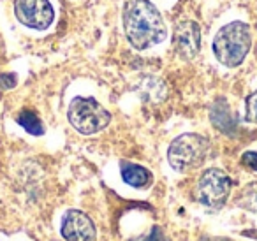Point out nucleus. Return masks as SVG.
I'll list each match as a JSON object with an SVG mask.
<instances>
[{
    "label": "nucleus",
    "instance_id": "20e7f679",
    "mask_svg": "<svg viewBox=\"0 0 257 241\" xmlns=\"http://www.w3.org/2000/svg\"><path fill=\"white\" fill-rule=\"evenodd\" d=\"M69 124L79 132V134L92 136L106 129L111 122V114L106 107H102L95 99L90 97H76L69 104L67 111Z\"/></svg>",
    "mask_w": 257,
    "mask_h": 241
},
{
    "label": "nucleus",
    "instance_id": "f03ea898",
    "mask_svg": "<svg viewBox=\"0 0 257 241\" xmlns=\"http://www.w3.org/2000/svg\"><path fill=\"white\" fill-rule=\"evenodd\" d=\"M252 46L250 27L243 22L224 25L213 39V53L225 67H238L246 58Z\"/></svg>",
    "mask_w": 257,
    "mask_h": 241
},
{
    "label": "nucleus",
    "instance_id": "f257e3e1",
    "mask_svg": "<svg viewBox=\"0 0 257 241\" xmlns=\"http://www.w3.org/2000/svg\"><path fill=\"white\" fill-rule=\"evenodd\" d=\"M123 27L128 43L136 50H148L166 39V25L150 0H131L125 4Z\"/></svg>",
    "mask_w": 257,
    "mask_h": 241
},
{
    "label": "nucleus",
    "instance_id": "39448f33",
    "mask_svg": "<svg viewBox=\"0 0 257 241\" xmlns=\"http://www.w3.org/2000/svg\"><path fill=\"white\" fill-rule=\"evenodd\" d=\"M232 181L222 169L211 167L201 174L196 185V197L201 204L211 209H220L227 202Z\"/></svg>",
    "mask_w": 257,
    "mask_h": 241
},
{
    "label": "nucleus",
    "instance_id": "9b49d317",
    "mask_svg": "<svg viewBox=\"0 0 257 241\" xmlns=\"http://www.w3.org/2000/svg\"><path fill=\"white\" fill-rule=\"evenodd\" d=\"M18 124L22 125V127L25 129L29 134H32V136L44 134L43 122H41L39 116H37V114L34 113V111H30V109H23L22 113L18 114Z\"/></svg>",
    "mask_w": 257,
    "mask_h": 241
},
{
    "label": "nucleus",
    "instance_id": "dca6fc26",
    "mask_svg": "<svg viewBox=\"0 0 257 241\" xmlns=\"http://www.w3.org/2000/svg\"><path fill=\"white\" fill-rule=\"evenodd\" d=\"M143 241H171V239L166 236L164 230H162L161 227H154V229H152V232H150V236H148L147 239H143Z\"/></svg>",
    "mask_w": 257,
    "mask_h": 241
},
{
    "label": "nucleus",
    "instance_id": "6e6552de",
    "mask_svg": "<svg viewBox=\"0 0 257 241\" xmlns=\"http://www.w3.org/2000/svg\"><path fill=\"white\" fill-rule=\"evenodd\" d=\"M175 50L185 60H192L201 51V29L196 22H180L175 29Z\"/></svg>",
    "mask_w": 257,
    "mask_h": 241
},
{
    "label": "nucleus",
    "instance_id": "ddd939ff",
    "mask_svg": "<svg viewBox=\"0 0 257 241\" xmlns=\"http://www.w3.org/2000/svg\"><path fill=\"white\" fill-rule=\"evenodd\" d=\"M246 122L257 124V90L246 99Z\"/></svg>",
    "mask_w": 257,
    "mask_h": 241
},
{
    "label": "nucleus",
    "instance_id": "2eb2a0df",
    "mask_svg": "<svg viewBox=\"0 0 257 241\" xmlns=\"http://www.w3.org/2000/svg\"><path fill=\"white\" fill-rule=\"evenodd\" d=\"M16 83H18V79H16L15 74H0V88L2 90H8V88H13V86H16Z\"/></svg>",
    "mask_w": 257,
    "mask_h": 241
},
{
    "label": "nucleus",
    "instance_id": "4468645a",
    "mask_svg": "<svg viewBox=\"0 0 257 241\" xmlns=\"http://www.w3.org/2000/svg\"><path fill=\"white\" fill-rule=\"evenodd\" d=\"M241 164L248 169L257 171V152H245L241 155Z\"/></svg>",
    "mask_w": 257,
    "mask_h": 241
},
{
    "label": "nucleus",
    "instance_id": "1a4fd4ad",
    "mask_svg": "<svg viewBox=\"0 0 257 241\" xmlns=\"http://www.w3.org/2000/svg\"><path fill=\"white\" fill-rule=\"evenodd\" d=\"M120 171L123 181L127 185H131V187L143 188L152 183V173L148 169H145L143 166H138V164L133 162H121Z\"/></svg>",
    "mask_w": 257,
    "mask_h": 241
},
{
    "label": "nucleus",
    "instance_id": "0eeeda50",
    "mask_svg": "<svg viewBox=\"0 0 257 241\" xmlns=\"http://www.w3.org/2000/svg\"><path fill=\"white\" fill-rule=\"evenodd\" d=\"M65 241H95L97 230L92 218L78 209H71L65 213L60 229Z\"/></svg>",
    "mask_w": 257,
    "mask_h": 241
},
{
    "label": "nucleus",
    "instance_id": "f8f14e48",
    "mask_svg": "<svg viewBox=\"0 0 257 241\" xmlns=\"http://www.w3.org/2000/svg\"><path fill=\"white\" fill-rule=\"evenodd\" d=\"M238 206L248 209V211L257 213V181H253V183L246 185L243 188V192L238 197Z\"/></svg>",
    "mask_w": 257,
    "mask_h": 241
},
{
    "label": "nucleus",
    "instance_id": "9d476101",
    "mask_svg": "<svg viewBox=\"0 0 257 241\" xmlns=\"http://www.w3.org/2000/svg\"><path fill=\"white\" fill-rule=\"evenodd\" d=\"M210 118H211V124H213L218 131L225 132V134H231L236 127V120H234V116H232L231 109H229V104L222 99L213 104Z\"/></svg>",
    "mask_w": 257,
    "mask_h": 241
},
{
    "label": "nucleus",
    "instance_id": "423d86ee",
    "mask_svg": "<svg viewBox=\"0 0 257 241\" xmlns=\"http://www.w3.org/2000/svg\"><path fill=\"white\" fill-rule=\"evenodd\" d=\"M15 15L22 25L34 30L48 29L55 18L50 0H15Z\"/></svg>",
    "mask_w": 257,
    "mask_h": 241
},
{
    "label": "nucleus",
    "instance_id": "7ed1b4c3",
    "mask_svg": "<svg viewBox=\"0 0 257 241\" xmlns=\"http://www.w3.org/2000/svg\"><path fill=\"white\" fill-rule=\"evenodd\" d=\"M210 152V141L199 134H182L169 145L168 160L178 173H187L204 162Z\"/></svg>",
    "mask_w": 257,
    "mask_h": 241
}]
</instances>
